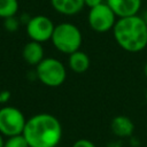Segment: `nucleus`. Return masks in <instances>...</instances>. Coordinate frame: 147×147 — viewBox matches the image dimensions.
I'll return each instance as SVG.
<instances>
[{"label": "nucleus", "instance_id": "nucleus-1", "mask_svg": "<svg viewBox=\"0 0 147 147\" xmlns=\"http://www.w3.org/2000/svg\"><path fill=\"white\" fill-rule=\"evenodd\" d=\"M23 136L30 147H57L62 139V125L52 114H36L26 119Z\"/></svg>", "mask_w": 147, "mask_h": 147}, {"label": "nucleus", "instance_id": "nucleus-2", "mask_svg": "<svg viewBox=\"0 0 147 147\" xmlns=\"http://www.w3.org/2000/svg\"><path fill=\"white\" fill-rule=\"evenodd\" d=\"M113 34L121 48L129 53H139L147 46V23L139 15L119 17Z\"/></svg>", "mask_w": 147, "mask_h": 147}, {"label": "nucleus", "instance_id": "nucleus-3", "mask_svg": "<svg viewBox=\"0 0 147 147\" xmlns=\"http://www.w3.org/2000/svg\"><path fill=\"white\" fill-rule=\"evenodd\" d=\"M51 40L59 52L69 55L80 49L83 36L78 26L69 22H63L55 25Z\"/></svg>", "mask_w": 147, "mask_h": 147}, {"label": "nucleus", "instance_id": "nucleus-4", "mask_svg": "<svg viewBox=\"0 0 147 147\" xmlns=\"http://www.w3.org/2000/svg\"><path fill=\"white\" fill-rule=\"evenodd\" d=\"M36 76L44 85L59 87L67 78V69L60 60L55 57H44L36 65Z\"/></svg>", "mask_w": 147, "mask_h": 147}, {"label": "nucleus", "instance_id": "nucleus-5", "mask_svg": "<svg viewBox=\"0 0 147 147\" xmlns=\"http://www.w3.org/2000/svg\"><path fill=\"white\" fill-rule=\"evenodd\" d=\"M26 124L24 114L16 107L2 106L0 108V133L6 138L22 134Z\"/></svg>", "mask_w": 147, "mask_h": 147}, {"label": "nucleus", "instance_id": "nucleus-6", "mask_svg": "<svg viewBox=\"0 0 147 147\" xmlns=\"http://www.w3.org/2000/svg\"><path fill=\"white\" fill-rule=\"evenodd\" d=\"M116 15L113 11V9L106 3L98 5L93 8H90L87 21L90 24V28L98 32V33H105L109 30H113L115 23H116Z\"/></svg>", "mask_w": 147, "mask_h": 147}, {"label": "nucleus", "instance_id": "nucleus-7", "mask_svg": "<svg viewBox=\"0 0 147 147\" xmlns=\"http://www.w3.org/2000/svg\"><path fill=\"white\" fill-rule=\"evenodd\" d=\"M54 28L55 25L53 21L45 15L32 16L25 24L26 34L30 40H34L41 44L51 40L52 34L54 32Z\"/></svg>", "mask_w": 147, "mask_h": 147}, {"label": "nucleus", "instance_id": "nucleus-8", "mask_svg": "<svg viewBox=\"0 0 147 147\" xmlns=\"http://www.w3.org/2000/svg\"><path fill=\"white\" fill-rule=\"evenodd\" d=\"M141 2L142 0H106V3L113 9L118 18L138 15Z\"/></svg>", "mask_w": 147, "mask_h": 147}, {"label": "nucleus", "instance_id": "nucleus-9", "mask_svg": "<svg viewBox=\"0 0 147 147\" xmlns=\"http://www.w3.org/2000/svg\"><path fill=\"white\" fill-rule=\"evenodd\" d=\"M111 132L118 138L131 137L134 131V124L132 119L125 115H117L110 123Z\"/></svg>", "mask_w": 147, "mask_h": 147}, {"label": "nucleus", "instance_id": "nucleus-10", "mask_svg": "<svg viewBox=\"0 0 147 147\" xmlns=\"http://www.w3.org/2000/svg\"><path fill=\"white\" fill-rule=\"evenodd\" d=\"M22 56L30 65H37L44 59V47L41 42L30 40L22 48Z\"/></svg>", "mask_w": 147, "mask_h": 147}, {"label": "nucleus", "instance_id": "nucleus-11", "mask_svg": "<svg viewBox=\"0 0 147 147\" xmlns=\"http://www.w3.org/2000/svg\"><path fill=\"white\" fill-rule=\"evenodd\" d=\"M51 5L55 11L65 16L78 14L85 6L84 0H51Z\"/></svg>", "mask_w": 147, "mask_h": 147}, {"label": "nucleus", "instance_id": "nucleus-12", "mask_svg": "<svg viewBox=\"0 0 147 147\" xmlns=\"http://www.w3.org/2000/svg\"><path fill=\"white\" fill-rule=\"evenodd\" d=\"M68 64H69V68L71 71L76 72V74H84L88 70L91 61H90L88 55L85 52L78 49V51L69 54Z\"/></svg>", "mask_w": 147, "mask_h": 147}, {"label": "nucleus", "instance_id": "nucleus-13", "mask_svg": "<svg viewBox=\"0 0 147 147\" xmlns=\"http://www.w3.org/2000/svg\"><path fill=\"white\" fill-rule=\"evenodd\" d=\"M17 0H0V18H7L14 16L18 11Z\"/></svg>", "mask_w": 147, "mask_h": 147}, {"label": "nucleus", "instance_id": "nucleus-14", "mask_svg": "<svg viewBox=\"0 0 147 147\" xmlns=\"http://www.w3.org/2000/svg\"><path fill=\"white\" fill-rule=\"evenodd\" d=\"M3 147H30L25 137L22 134H16L11 137H7L5 140V146Z\"/></svg>", "mask_w": 147, "mask_h": 147}, {"label": "nucleus", "instance_id": "nucleus-15", "mask_svg": "<svg viewBox=\"0 0 147 147\" xmlns=\"http://www.w3.org/2000/svg\"><path fill=\"white\" fill-rule=\"evenodd\" d=\"M21 20L14 15V16H10V17H7V18H3V28L8 31V32H16L20 26H21Z\"/></svg>", "mask_w": 147, "mask_h": 147}, {"label": "nucleus", "instance_id": "nucleus-16", "mask_svg": "<svg viewBox=\"0 0 147 147\" xmlns=\"http://www.w3.org/2000/svg\"><path fill=\"white\" fill-rule=\"evenodd\" d=\"M72 147H96L94 142L88 139H78L72 144Z\"/></svg>", "mask_w": 147, "mask_h": 147}, {"label": "nucleus", "instance_id": "nucleus-17", "mask_svg": "<svg viewBox=\"0 0 147 147\" xmlns=\"http://www.w3.org/2000/svg\"><path fill=\"white\" fill-rule=\"evenodd\" d=\"M10 96H11V94H10V92L8 90L0 91V105H6L9 101Z\"/></svg>", "mask_w": 147, "mask_h": 147}, {"label": "nucleus", "instance_id": "nucleus-18", "mask_svg": "<svg viewBox=\"0 0 147 147\" xmlns=\"http://www.w3.org/2000/svg\"><path fill=\"white\" fill-rule=\"evenodd\" d=\"M84 3L85 6H87L88 8H93L98 5H101L103 3V0H84Z\"/></svg>", "mask_w": 147, "mask_h": 147}, {"label": "nucleus", "instance_id": "nucleus-19", "mask_svg": "<svg viewBox=\"0 0 147 147\" xmlns=\"http://www.w3.org/2000/svg\"><path fill=\"white\" fill-rule=\"evenodd\" d=\"M3 134H1L0 133V147H3L5 146V139H3Z\"/></svg>", "mask_w": 147, "mask_h": 147}, {"label": "nucleus", "instance_id": "nucleus-20", "mask_svg": "<svg viewBox=\"0 0 147 147\" xmlns=\"http://www.w3.org/2000/svg\"><path fill=\"white\" fill-rule=\"evenodd\" d=\"M144 75H145L146 78H147V62H146L145 65H144Z\"/></svg>", "mask_w": 147, "mask_h": 147}, {"label": "nucleus", "instance_id": "nucleus-21", "mask_svg": "<svg viewBox=\"0 0 147 147\" xmlns=\"http://www.w3.org/2000/svg\"><path fill=\"white\" fill-rule=\"evenodd\" d=\"M142 18H144V20L146 21V23H147V11H146V13H145V15L142 16Z\"/></svg>", "mask_w": 147, "mask_h": 147}, {"label": "nucleus", "instance_id": "nucleus-22", "mask_svg": "<svg viewBox=\"0 0 147 147\" xmlns=\"http://www.w3.org/2000/svg\"><path fill=\"white\" fill-rule=\"evenodd\" d=\"M145 98H146V102H147V90H146V93H145Z\"/></svg>", "mask_w": 147, "mask_h": 147}]
</instances>
